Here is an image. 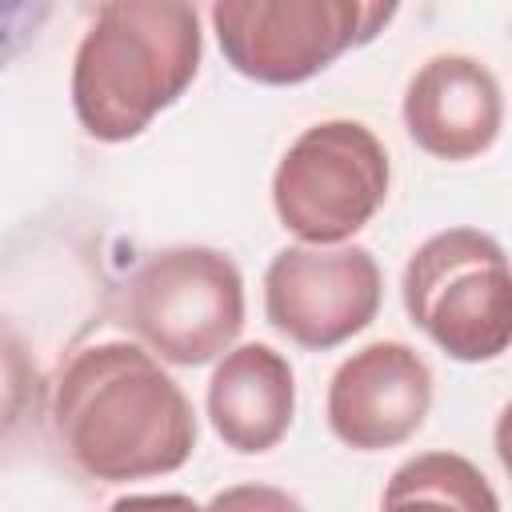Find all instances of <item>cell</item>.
I'll list each match as a JSON object with an SVG mask.
<instances>
[{"label": "cell", "mask_w": 512, "mask_h": 512, "mask_svg": "<svg viewBox=\"0 0 512 512\" xmlns=\"http://www.w3.org/2000/svg\"><path fill=\"white\" fill-rule=\"evenodd\" d=\"M384 300V276L360 244H288L264 268L268 324L308 352H328L364 332Z\"/></svg>", "instance_id": "8992f818"}, {"label": "cell", "mask_w": 512, "mask_h": 512, "mask_svg": "<svg viewBox=\"0 0 512 512\" xmlns=\"http://www.w3.org/2000/svg\"><path fill=\"white\" fill-rule=\"evenodd\" d=\"M212 32L224 60L268 88L320 76L356 48L352 0H212Z\"/></svg>", "instance_id": "52a82bcc"}, {"label": "cell", "mask_w": 512, "mask_h": 512, "mask_svg": "<svg viewBox=\"0 0 512 512\" xmlns=\"http://www.w3.org/2000/svg\"><path fill=\"white\" fill-rule=\"evenodd\" d=\"M52 444L88 480L136 484L180 472L196 452V412L140 340L68 352L48 388Z\"/></svg>", "instance_id": "6da1fadb"}, {"label": "cell", "mask_w": 512, "mask_h": 512, "mask_svg": "<svg viewBox=\"0 0 512 512\" xmlns=\"http://www.w3.org/2000/svg\"><path fill=\"white\" fill-rule=\"evenodd\" d=\"M388 184L392 164L368 124L320 120L280 156L272 208L300 244H344L384 208Z\"/></svg>", "instance_id": "5b68a950"}, {"label": "cell", "mask_w": 512, "mask_h": 512, "mask_svg": "<svg viewBox=\"0 0 512 512\" xmlns=\"http://www.w3.org/2000/svg\"><path fill=\"white\" fill-rule=\"evenodd\" d=\"M400 116L420 152L464 164L496 144L504 128V92L484 60L468 52H440L412 72Z\"/></svg>", "instance_id": "9c48e42d"}, {"label": "cell", "mask_w": 512, "mask_h": 512, "mask_svg": "<svg viewBox=\"0 0 512 512\" xmlns=\"http://www.w3.org/2000/svg\"><path fill=\"white\" fill-rule=\"evenodd\" d=\"M232 500H256V504H296L292 496H280V492H224V496H216L212 504H232Z\"/></svg>", "instance_id": "9a60e30c"}, {"label": "cell", "mask_w": 512, "mask_h": 512, "mask_svg": "<svg viewBox=\"0 0 512 512\" xmlns=\"http://www.w3.org/2000/svg\"><path fill=\"white\" fill-rule=\"evenodd\" d=\"M408 320L452 360L488 364L512 340V276L504 244L484 228H444L404 264Z\"/></svg>", "instance_id": "3957f363"}, {"label": "cell", "mask_w": 512, "mask_h": 512, "mask_svg": "<svg viewBox=\"0 0 512 512\" xmlns=\"http://www.w3.org/2000/svg\"><path fill=\"white\" fill-rule=\"evenodd\" d=\"M120 324L164 364H208L244 328V276L220 248H160L128 276Z\"/></svg>", "instance_id": "277c9868"}, {"label": "cell", "mask_w": 512, "mask_h": 512, "mask_svg": "<svg viewBox=\"0 0 512 512\" xmlns=\"http://www.w3.org/2000/svg\"><path fill=\"white\" fill-rule=\"evenodd\" d=\"M44 400V380L24 336L0 320V440H12Z\"/></svg>", "instance_id": "7c38bea8"}, {"label": "cell", "mask_w": 512, "mask_h": 512, "mask_svg": "<svg viewBox=\"0 0 512 512\" xmlns=\"http://www.w3.org/2000/svg\"><path fill=\"white\" fill-rule=\"evenodd\" d=\"M52 4L56 0H0V72L40 40Z\"/></svg>", "instance_id": "4fadbf2b"}, {"label": "cell", "mask_w": 512, "mask_h": 512, "mask_svg": "<svg viewBox=\"0 0 512 512\" xmlns=\"http://www.w3.org/2000/svg\"><path fill=\"white\" fill-rule=\"evenodd\" d=\"M200 60L192 0H104L72 56V112L100 144L136 140L188 92Z\"/></svg>", "instance_id": "7a4b0ae2"}, {"label": "cell", "mask_w": 512, "mask_h": 512, "mask_svg": "<svg viewBox=\"0 0 512 512\" xmlns=\"http://www.w3.org/2000/svg\"><path fill=\"white\" fill-rule=\"evenodd\" d=\"M356 4V48L372 44L400 12V0H352Z\"/></svg>", "instance_id": "5bb4252c"}, {"label": "cell", "mask_w": 512, "mask_h": 512, "mask_svg": "<svg viewBox=\"0 0 512 512\" xmlns=\"http://www.w3.org/2000/svg\"><path fill=\"white\" fill-rule=\"evenodd\" d=\"M324 412L344 448H396L412 440L432 412V368L404 340L364 344L332 372Z\"/></svg>", "instance_id": "ba28073f"}, {"label": "cell", "mask_w": 512, "mask_h": 512, "mask_svg": "<svg viewBox=\"0 0 512 512\" xmlns=\"http://www.w3.org/2000/svg\"><path fill=\"white\" fill-rule=\"evenodd\" d=\"M212 432L240 456L272 452L296 416V376L272 344H236L216 356L208 396Z\"/></svg>", "instance_id": "30bf717a"}, {"label": "cell", "mask_w": 512, "mask_h": 512, "mask_svg": "<svg viewBox=\"0 0 512 512\" xmlns=\"http://www.w3.org/2000/svg\"><path fill=\"white\" fill-rule=\"evenodd\" d=\"M384 508H404V504H448L464 512H496L500 500L488 484V476L456 456V452H420L404 460L392 480L380 492Z\"/></svg>", "instance_id": "8fae6325"}]
</instances>
